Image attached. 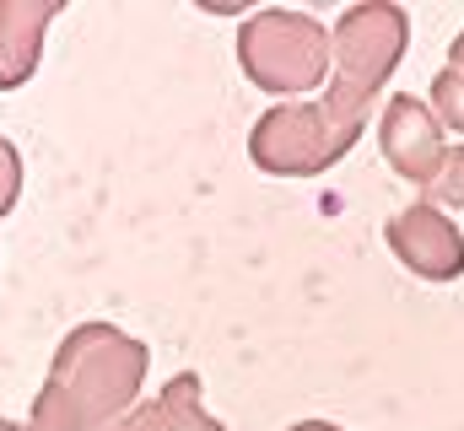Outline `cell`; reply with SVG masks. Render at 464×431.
Returning a JSON list of instances; mask_svg holds the SVG:
<instances>
[{
	"label": "cell",
	"mask_w": 464,
	"mask_h": 431,
	"mask_svg": "<svg viewBox=\"0 0 464 431\" xmlns=\"http://www.w3.org/2000/svg\"><path fill=\"white\" fill-rule=\"evenodd\" d=\"M427 189H432V200L464 211V146H449V151H443V168H438V178H432Z\"/></svg>",
	"instance_id": "3957f363"
},
{
	"label": "cell",
	"mask_w": 464,
	"mask_h": 431,
	"mask_svg": "<svg viewBox=\"0 0 464 431\" xmlns=\"http://www.w3.org/2000/svg\"><path fill=\"white\" fill-rule=\"evenodd\" d=\"M432 98H438V113L449 119V129L464 135V71H443L438 87H432Z\"/></svg>",
	"instance_id": "277c9868"
},
{
	"label": "cell",
	"mask_w": 464,
	"mask_h": 431,
	"mask_svg": "<svg viewBox=\"0 0 464 431\" xmlns=\"http://www.w3.org/2000/svg\"><path fill=\"white\" fill-rule=\"evenodd\" d=\"M389 237H394L400 259L416 275H427V281H454L464 270V237L438 206H411V211L394 221Z\"/></svg>",
	"instance_id": "6da1fadb"
},
{
	"label": "cell",
	"mask_w": 464,
	"mask_h": 431,
	"mask_svg": "<svg viewBox=\"0 0 464 431\" xmlns=\"http://www.w3.org/2000/svg\"><path fill=\"white\" fill-rule=\"evenodd\" d=\"M449 71H464V33L454 38V54H449Z\"/></svg>",
	"instance_id": "5b68a950"
},
{
	"label": "cell",
	"mask_w": 464,
	"mask_h": 431,
	"mask_svg": "<svg viewBox=\"0 0 464 431\" xmlns=\"http://www.w3.org/2000/svg\"><path fill=\"white\" fill-rule=\"evenodd\" d=\"M383 146L394 157V168L411 184H432L443 168V124L432 119V108H421L416 98H394L389 119H383Z\"/></svg>",
	"instance_id": "7a4b0ae2"
}]
</instances>
